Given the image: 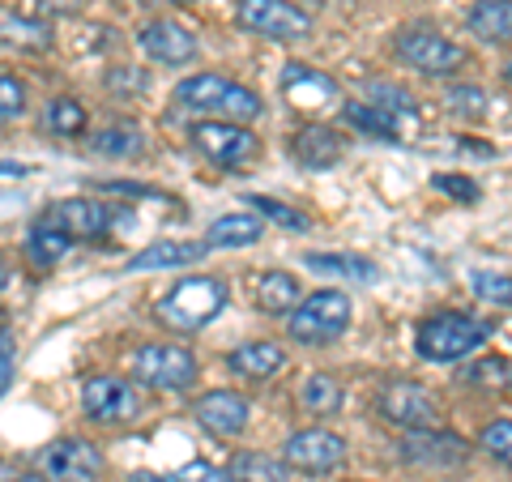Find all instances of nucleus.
<instances>
[{
    "mask_svg": "<svg viewBox=\"0 0 512 482\" xmlns=\"http://www.w3.org/2000/svg\"><path fill=\"white\" fill-rule=\"evenodd\" d=\"M436 188H440V192H453V197H461V201H478V184H474V180H457V175H440Z\"/></svg>",
    "mask_w": 512,
    "mask_h": 482,
    "instance_id": "a19ab883",
    "label": "nucleus"
},
{
    "mask_svg": "<svg viewBox=\"0 0 512 482\" xmlns=\"http://www.w3.org/2000/svg\"><path fill=\"white\" fill-rule=\"evenodd\" d=\"M508 82H512V69H508Z\"/></svg>",
    "mask_w": 512,
    "mask_h": 482,
    "instance_id": "49530a36",
    "label": "nucleus"
},
{
    "mask_svg": "<svg viewBox=\"0 0 512 482\" xmlns=\"http://www.w3.org/2000/svg\"><path fill=\"white\" fill-rule=\"evenodd\" d=\"M244 205H252V214L278 222V227H286V231H308V227H312V222L303 218L299 210H291V205H282V201H274V197H244Z\"/></svg>",
    "mask_w": 512,
    "mask_h": 482,
    "instance_id": "2f4dec72",
    "label": "nucleus"
},
{
    "mask_svg": "<svg viewBox=\"0 0 512 482\" xmlns=\"http://www.w3.org/2000/svg\"><path fill=\"white\" fill-rule=\"evenodd\" d=\"M47 128L56 137H82L86 133V111L73 99H52L47 103Z\"/></svg>",
    "mask_w": 512,
    "mask_h": 482,
    "instance_id": "c756f323",
    "label": "nucleus"
},
{
    "mask_svg": "<svg viewBox=\"0 0 512 482\" xmlns=\"http://www.w3.org/2000/svg\"><path fill=\"white\" fill-rule=\"evenodd\" d=\"M137 47L158 64H188L197 56V39H192L180 22H167V18H154V22L141 26Z\"/></svg>",
    "mask_w": 512,
    "mask_h": 482,
    "instance_id": "a211bd4d",
    "label": "nucleus"
},
{
    "mask_svg": "<svg viewBox=\"0 0 512 482\" xmlns=\"http://www.w3.org/2000/svg\"><path fill=\"white\" fill-rule=\"evenodd\" d=\"M192 414H197V423L210 431V436L231 440V436H239V431L248 427L252 406H248V397H239V393H231V389H214V393L197 397Z\"/></svg>",
    "mask_w": 512,
    "mask_h": 482,
    "instance_id": "dca6fc26",
    "label": "nucleus"
},
{
    "mask_svg": "<svg viewBox=\"0 0 512 482\" xmlns=\"http://www.w3.org/2000/svg\"><path fill=\"white\" fill-rule=\"evenodd\" d=\"M0 35H5V43H13V47H47V43H52V26H47V22H26V18H9V22H0Z\"/></svg>",
    "mask_w": 512,
    "mask_h": 482,
    "instance_id": "473e14b6",
    "label": "nucleus"
},
{
    "mask_svg": "<svg viewBox=\"0 0 512 482\" xmlns=\"http://www.w3.org/2000/svg\"><path fill=\"white\" fill-rule=\"evenodd\" d=\"M466 380L478 384V389H508V384H512V367L504 359H483V363L470 367Z\"/></svg>",
    "mask_w": 512,
    "mask_h": 482,
    "instance_id": "c9c22d12",
    "label": "nucleus"
},
{
    "mask_svg": "<svg viewBox=\"0 0 512 482\" xmlns=\"http://www.w3.org/2000/svg\"><path fill=\"white\" fill-rule=\"evenodd\" d=\"M133 372L141 384H150V389L171 393V389H188V384L197 380V359H192L184 346L150 342L133 355Z\"/></svg>",
    "mask_w": 512,
    "mask_h": 482,
    "instance_id": "6e6552de",
    "label": "nucleus"
},
{
    "mask_svg": "<svg viewBox=\"0 0 512 482\" xmlns=\"http://www.w3.org/2000/svg\"><path fill=\"white\" fill-rule=\"evenodd\" d=\"M478 444H483L495 461L512 465V423H508V419L487 423V427H483V436H478Z\"/></svg>",
    "mask_w": 512,
    "mask_h": 482,
    "instance_id": "e433bc0d",
    "label": "nucleus"
},
{
    "mask_svg": "<svg viewBox=\"0 0 512 482\" xmlns=\"http://www.w3.org/2000/svg\"><path fill=\"white\" fill-rule=\"evenodd\" d=\"M9 286V265H5V256H0V291Z\"/></svg>",
    "mask_w": 512,
    "mask_h": 482,
    "instance_id": "a18cd8bd",
    "label": "nucleus"
},
{
    "mask_svg": "<svg viewBox=\"0 0 512 482\" xmlns=\"http://www.w3.org/2000/svg\"><path fill=\"white\" fill-rule=\"evenodd\" d=\"M235 22L252 30V35L295 43L312 35V18L291 0H235Z\"/></svg>",
    "mask_w": 512,
    "mask_h": 482,
    "instance_id": "39448f33",
    "label": "nucleus"
},
{
    "mask_svg": "<svg viewBox=\"0 0 512 482\" xmlns=\"http://www.w3.org/2000/svg\"><path fill=\"white\" fill-rule=\"evenodd\" d=\"M107 86L111 90H141V86H146V73L133 69V64H120V69L107 77Z\"/></svg>",
    "mask_w": 512,
    "mask_h": 482,
    "instance_id": "ea45409f",
    "label": "nucleus"
},
{
    "mask_svg": "<svg viewBox=\"0 0 512 482\" xmlns=\"http://www.w3.org/2000/svg\"><path fill=\"white\" fill-rule=\"evenodd\" d=\"M376 410L393 427H406V431H419V427L436 423V397H431L427 389H419V384H410V380L384 384L380 397H376Z\"/></svg>",
    "mask_w": 512,
    "mask_h": 482,
    "instance_id": "f8f14e48",
    "label": "nucleus"
},
{
    "mask_svg": "<svg viewBox=\"0 0 512 482\" xmlns=\"http://www.w3.org/2000/svg\"><path fill=\"white\" fill-rule=\"evenodd\" d=\"M397 47V56H402L410 69H419L427 77H448V73H457L461 64H466V52L453 43V39H444L440 30H431V26H406L402 35L393 39Z\"/></svg>",
    "mask_w": 512,
    "mask_h": 482,
    "instance_id": "423d86ee",
    "label": "nucleus"
},
{
    "mask_svg": "<svg viewBox=\"0 0 512 482\" xmlns=\"http://www.w3.org/2000/svg\"><path fill=\"white\" fill-rule=\"evenodd\" d=\"M26 111V90L18 77H9V73H0V124L13 120V116H22Z\"/></svg>",
    "mask_w": 512,
    "mask_h": 482,
    "instance_id": "58836bf2",
    "label": "nucleus"
},
{
    "mask_svg": "<svg viewBox=\"0 0 512 482\" xmlns=\"http://www.w3.org/2000/svg\"><path fill=\"white\" fill-rule=\"evenodd\" d=\"M69 248H73V239L64 235V231H56V227H47L43 218L26 235V252H30V261H35V265H56Z\"/></svg>",
    "mask_w": 512,
    "mask_h": 482,
    "instance_id": "c85d7f7f",
    "label": "nucleus"
},
{
    "mask_svg": "<svg viewBox=\"0 0 512 482\" xmlns=\"http://www.w3.org/2000/svg\"><path fill=\"white\" fill-rule=\"evenodd\" d=\"M188 137L214 167H244L252 158H261V141L235 120H201L188 128Z\"/></svg>",
    "mask_w": 512,
    "mask_h": 482,
    "instance_id": "0eeeda50",
    "label": "nucleus"
},
{
    "mask_svg": "<svg viewBox=\"0 0 512 482\" xmlns=\"http://www.w3.org/2000/svg\"><path fill=\"white\" fill-rule=\"evenodd\" d=\"M299 401H303V410H312V414H338L342 410V384L325 372H312V376H303Z\"/></svg>",
    "mask_w": 512,
    "mask_h": 482,
    "instance_id": "bb28decb",
    "label": "nucleus"
},
{
    "mask_svg": "<svg viewBox=\"0 0 512 482\" xmlns=\"http://www.w3.org/2000/svg\"><path fill=\"white\" fill-rule=\"evenodd\" d=\"M210 252V244H188V239H154L150 248H141L133 261L124 265V273H146V269H180V265H192Z\"/></svg>",
    "mask_w": 512,
    "mask_h": 482,
    "instance_id": "6ab92c4d",
    "label": "nucleus"
},
{
    "mask_svg": "<svg viewBox=\"0 0 512 482\" xmlns=\"http://www.w3.org/2000/svg\"><path fill=\"white\" fill-rule=\"evenodd\" d=\"M256 303H261V312H269V316L291 312V308H299V282L282 269H269L265 278L256 282Z\"/></svg>",
    "mask_w": 512,
    "mask_h": 482,
    "instance_id": "b1692460",
    "label": "nucleus"
},
{
    "mask_svg": "<svg viewBox=\"0 0 512 482\" xmlns=\"http://www.w3.org/2000/svg\"><path fill=\"white\" fill-rule=\"evenodd\" d=\"M470 286L478 299L495 303V308H512V278L508 273H491V269H474L470 273Z\"/></svg>",
    "mask_w": 512,
    "mask_h": 482,
    "instance_id": "7c9ffc66",
    "label": "nucleus"
},
{
    "mask_svg": "<svg viewBox=\"0 0 512 482\" xmlns=\"http://www.w3.org/2000/svg\"><path fill=\"white\" fill-rule=\"evenodd\" d=\"M222 308H227V282L184 278L154 303V316L175 333H192V329H205L214 316H222Z\"/></svg>",
    "mask_w": 512,
    "mask_h": 482,
    "instance_id": "f03ea898",
    "label": "nucleus"
},
{
    "mask_svg": "<svg viewBox=\"0 0 512 482\" xmlns=\"http://www.w3.org/2000/svg\"><path fill=\"white\" fill-rule=\"evenodd\" d=\"M9 384H13V350H9L5 337H0V397H5Z\"/></svg>",
    "mask_w": 512,
    "mask_h": 482,
    "instance_id": "79ce46f5",
    "label": "nucleus"
},
{
    "mask_svg": "<svg viewBox=\"0 0 512 482\" xmlns=\"http://www.w3.org/2000/svg\"><path fill=\"white\" fill-rule=\"evenodd\" d=\"M466 26L483 43H512V0H474Z\"/></svg>",
    "mask_w": 512,
    "mask_h": 482,
    "instance_id": "412c9836",
    "label": "nucleus"
},
{
    "mask_svg": "<svg viewBox=\"0 0 512 482\" xmlns=\"http://www.w3.org/2000/svg\"><path fill=\"white\" fill-rule=\"evenodd\" d=\"M286 154H291L303 171H329L333 163H342L346 141L325 124H303L286 137Z\"/></svg>",
    "mask_w": 512,
    "mask_h": 482,
    "instance_id": "f3484780",
    "label": "nucleus"
},
{
    "mask_svg": "<svg viewBox=\"0 0 512 482\" xmlns=\"http://www.w3.org/2000/svg\"><path fill=\"white\" fill-rule=\"evenodd\" d=\"M282 363H286V350L274 346V342H244V346H235L231 359H227L231 372L244 376V380H265V376H274Z\"/></svg>",
    "mask_w": 512,
    "mask_h": 482,
    "instance_id": "4be33fe9",
    "label": "nucleus"
},
{
    "mask_svg": "<svg viewBox=\"0 0 512 482\" xmlns=\"http://www.w3.org/2000/svg\"><path fill=\"white\" fill-rule=\"evenodd\" d=\"M47 227H56L73 239V244H82V239H99L111 222H116V214H111V205L103 201H86V197H73V201H56L52 210L43 214Z\"/></svg>",
    "mask_w": 512,
    "mask_h": 482,
    "instance_id": "4468645a",
    "label": "nucleus"
},
{
    "mask_svg": "<svg viewBox=\"0 0 512 482\" xmlns=\"http://www.w3.org/2000/svg\"><path fill=\"white\" fill-rule=\"evenodd\" d=\"M367 103H380L397 111V116H414V94L402 90V86H389V82H372L367 86Z\"/></svg>",
    "mask_w": 512,
    "mask_h": 482,
    "instance_id": "f704fd0d",
    "label": "nucleus"
},
{
    "mask_svg": "<svg viewBox=\"0 0 512 482\" xmlns=\"http://www.w3.org/2000/svg\"><path fill=\"white\" fill-rule=\"evenodd\" d=\"M22 175H30V167H22V163H0V180H22Z\"/></svg>",
    "mask_w": 512,
    "mask_h": 482,
    "instance_id": "c03bdc74",
    "label": "nucleus"
},
{
    "mask_svg": "<svg viewBox=\"0 0 512 482\" xmlns=\"http://www.w3.org/2000/svg\"><path fill=\"white\" fill-rule=\"evenodd\" d=\"M448 107H453L457 116H487V94L478 86H453L448 90Z\"/></svg>",
    "mask_w": 512,
    "mask_h": 482,
    "instance_id": "4c0bfd02",
    "label": "nucleus"
},
{
    "mask_svg": "<svg viewBox=\"0 0 512 482\" xmlns=\"http://www.w3.org/2000/svg\"><path fill=\"white\" fill-rule=\"evenodd\" d=\"M175 103L184 111H201V116H214V120H235V124H248V120H261V94L231 82L222 73H197L188 82L175 86Z\"/></svg>",
    "mask_w": 512,
    "mask_h": 482,
    "instance_id": "f257e3e1",
    "label": "nucleus"
},
{
    "mask_svg": "<svg viewBox=\"0 0 512 482\" xmlns=\"http://www.w3.org/2000/svg\"><path fill=\"white\" fill-rule=\"evenodd\" d=\"M227 474L231 482H291V465H282L265 453H235Z\"/></svg>",
    "mask_w": 512,
    "mask_h": 482,
    "instance_id": "a878e982",
    "label": "nucleus"
},
{
    "mask_svg": "<svg viewBox=\"0 0 512 482\" xmlns=\"http://www.w3.org/2000/svg\"><path fill=\"white\" fill-rule=\"evenodd\" d=\"M39 465H43V474L52 478V482H99L103 453L90 440L64 436V440H52V444L43 448Z\"/></svg>",
    "mask_w": 512,
    "mask_h": 482,
    "instance_id": "1a4fd4ad",
    "label": "nucleus"
},
{
    "mask_svg": "<svg viewBox=\"0 0 512 482\" xmlns=\"http://www.w3.org/2000/svg\"><path fill=\"white\" fill-rule=\"evenodd\" d=\"M82 406L94 423H107V427H116V423H133L137 414H141V397L137 389L128 380L120 376H94L86 380V389H82Z\"/></svg>",
    "mask_w": 512,
    "mask_h": 482,
    "instance_id": "9b49d317",
    "label": "nucleus"
},
{
    "mask_svg": "<svg viewBox=\"0 0 512 482\" xmlns=\"http://www.w3.org/2000/svg\"><path fill=\"white\" fill-rule=\"evenodd\" d=\"M133 482H231V474H222V470H214V465H205V461H192V465H184V470H175V474H133Z\"/></svg>",
    "mask_w": 512,
    "mask_h": 482,
    "instance_id": "72a5a7b5",
    "label": "nucleus"
},
{
    "mask_svg": "<svg viewBox=\"0 0 512 482\" xmlns=\"http://www.w3.org/2000/svg\"><path fill=\"white\" fill-rule=\"evenodd\" d=\"M286 465L299 474H329L346 461V440L338 431H325V427H308V431H295L286 440Z\"/></svg>",
    "mask_w": 512,
    "mask_h": 482,
    "instance_id": "9d476101",
    "label": "nucleus"
},
{
    "mask_svg": "<svg viewBox=\"0 0 512 482\" xmlns=\"http://www.w3.org/2000/svg\"><path fill=\"white\" fill-rule=\"evenodd\" d=\"M303 265L320 273H338V278H355V282H376V273H380L367 256H355V252H308Z\"/></svg>",
    "mask_w": 512,
    "mask_h": 482,
    "instance_id": "393cba45",
    "label": "nucleus"
},
{
    "mask_svg": "<svg viewBox=\"0 0 512 482\" xmlns=\"http://www.w3.org/2000/svg\"><path fill=\"white\" fill-rule=\"evenodd\" d=\"M261 235H265L261 214H222V218L210 222L205 244H210V248H248Z\"/></svg>",
    "mask_w": 512,
    "mask_h": 482,
    "instance_id": "5701e85b",
    "label": "nucleus"
},
{
    "mask_svg": "<svg viewBox=\"0 0 512 482\" xmlns=\"http://www.w3.org/2000/svg\"><path fill=\"white\" fill-rule=\"evenodd\" d=\"M466 440L453 436V431H431V427H419L410 431L402 440V457L419 470H453V465L466 461Z\"/></svg>",
    "mask_w": 512,
    "mask_h": 482,
    "instance_id": "2eb2a0df",
    "label": "nucleus"
},
{
    "mask_svg": "<svg viewBox=\"0 0 512 482\" xmlns=\"http://www.w3.org/2000/svg\"><path fill=\"white\" fill-rule=\"evenodd\" d=\"M43 13H52V18H60V13H77L82 9V0H39Z\"/></svg>",
    "mask_w": 512,
    "mask_h": 482,
    "instance_id": "37998d69",
    "label": "nucleus"
},
{
    "mask_svg": "<svg viewBox=\"0 0 512 482\" xmlns=\"http://www.w3.org/2000/svg\"><path fill=\"white\" fill-rule=\"evenodd\" d=\"M483 342H487V325L474 316H461V312L427 316L419 325V355L431 363H457V359L474 355Z\"/></svg>",
    "mask_w": 512,
    "mask_h": 482,
    "instance_id": "7ed1b4c3",
    "label": "nucleus"
},
{
    "mask_svg": "<svg viewBox=\"0 0 512 482\" xmlns=\"http://www.w3.org/2000/svg\"><path fill=\"white\" fill-rule=\"evenodd\" d=\"M350 325V299L342 291H316L291 312V337L303 346L338 342Z\"/></svg>",
    "mask_w": 512,
    "mask_h": 482,
    "instance_id": "20e7f679",
    "label": "nucleus"
},
{
    "mask_svg": "<svg viewBox=\"0 0 512 482\" xmlns=\"http://www.w3.org/2000/svg\"><path fill=\"white\" fill-rule=\"evenodd\" d=\"M282 94H286V103L299 107V111H320V107L342 103V86L333 82L329 73H320L303 60L282 64Z\"/></svg>",
    "mask_w": 512,
    "mask_h": 482,
    "instance_id": "ddd939ff",
    "label": "nucleus"
},
{
    "mask_svg": "<svg viewBox=\"0 0 512 482\" xmlns=\"http://www.w3.org/2000/svg\"><path fill=\"white\" fill-rule=\"evenodd\" d=\"M342 116L350 128H359L363 137H376V141H397L402 137V116L380 103H342Z\"/></svg>",
    "mask_w": 512,
    "mask_h": 482,
    "instance_id": "aec40b11",
    "label": "nucleus"
},
{
    "mask_svg": "<svg viewBox=\"0 0 512 482\" xmlns=\"http://www.w3.org/2000/svg\"><path fill=\"white\" fill-rule=\"evenodd\" d=\"M94 146V154H107V158H137L141 154V146H146V141H141V128L137 124H107L99 137L90 141Z\"/></svg>",
    "mask_w": 512,
    "mask_h": 482,
    "instance_id": "cd10ccee",
    "label": "nucleus"
}]
</instances>
